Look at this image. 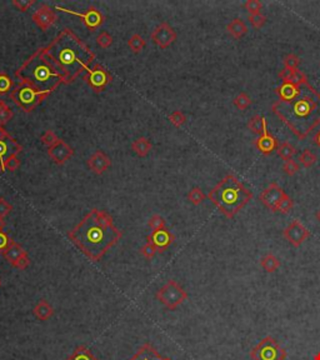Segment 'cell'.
<instances>
[{"mask_svg": "<svg viewBox=\"0 0 320 360\" xmlns=\"http://www.w3.org/2000/svg\"><path fill=\"white\" fill-rule=\"evenodd\" d=\"M13 118V110L10 106L5 103L4 100H0V125H4L11 120Z\"/></svg>", "mask_w": 320, "mask_h": 360, "instance_id": "cell-31", "label": "cell"}, {"mask_svg": "<svg viewBox=\"0 0 320 360\" xmlns=\"http://www.w3.org/2000/svg\"><path fill=\"white\" fill-rule=\"evenodd\" d=\"M33 4H34V0H14L13 1V6H15L19 11L29 10Z\"/></svg>", "mask_w": 320, "mask_h": 360, "instance_id": "cell-48", "label": "cell"}, {"mask_svg": "<svg viewBox=\"0 0 320 360\" xmlns=\"http://www.w3.org/2000/svg\"><path fill=\"white\" fill-rule=\"evenodd\" d=\"M162 360H172L170 358H162Z\"/></svg>", "mask_w": 320, "mask_h": 360, "instance_id": "cell-56", "label": "cell"}, {"mask_svg": "<svg viewBox=\"0 0 320 360\" xmlns=\"http://www.w3.org/2000/svg\"><path fill=\"white\" fill-rule=\"evenodd\" d=\"M272 110L303 140L320 125V93L307 83L290 100H276Z\"/></svg>", "mask_w": 320, "mask_h": 360, "instance_id": "cell-2", "label": "cell"}, {"mask_svg": "<svg viewBox=\"0 0 320 360\" xmlns=\"http://www.w3.org/2000/svg\"><path fill=\"white\" fill-rule=\"evenodd\" d=\"M250 358L253 360H285L286 352L273 336H265L257 347L253 348Z\"/></svg>", "mask_w": 320, "mask_h": 360, "instance_id": "cell-7", "label": "cell"}, {"mask_svg": "<svg viewBox=\"0 0 320 360\" xmlns=\"http://www.w3.org/2000/svg\"><path fill=\"white\" fill-rule=\"evenodd\" d=\"M16 78L23 84L30 85L45 94H50L61 83H65L42 50H38L21 65L16 73Z\"/></svg>", "mask_w": 320, "mask_h": 360, "instance_id": "cell-4", "label": "cell"}, {"mask_svg": "<svg viewBox=\"0 0 320 360\" xmlns=\"http://www.w3.org/2000/svg\"><path fill=\"white\" fill-rule=\"evenodd\" d=\"M284 66H285V69L288 70H296L298 69V66L300 64V59L295 55V54H288V55L284 58Z\"/></svg>", "mask_w": 320, "mask_h": 360, "instance_id": "cell-39", "label": "cell"}, {"mask_svg": "<svg viewBox=\"0 0 320 360\" xmlns=\"http://www.w3.org/2000/svg\"><path fill=\"white\" fill-rule=\"evenodd\" d=\"M13 87V82L10 78L6 74H1L0 73V94H4L11 89Z\"/></svg>", "mask_w": 320, "mask_h": 360, "instance_id": "cell-45", "label": "cell"}, {"mask_svg": "<svg viewBox=\"0 0 320 360\" xmlns=\"http://www.w3.org/2000/svg\"><path fill=\"white\" fill-rule=\"evenodd\" d=\"M151 148H153V145H151L150 140L146 138H144V136L138 138L137 140L133 141V144H132L133 151H134V153L137 154L138 156H140V158H144V156L148 155V154L150 153Z\"/></svg>", "mask_w": 320, "mask_h": 360, "instance_id": "cell-24", "label": "cell"}, {"mask_svg": "<svg viewBox=\"0 0 320 360\" xmlns=\"http://www.w3.org/2000/svg\"><path fill=\"white\" fill-rule=\"evenodd\" d=\"M314 140H315V143H317L318 145L320 146V130L317 133V135L314 136Z\"/></svg>", "mask_w": 320, "mask_h": 360, "instance_id": "cell-52", "label": "cell"}, {"mask_svg": "<svg viewBox=\"0 0 320 360\" xmlns=\"http://www.w3.org/2000/svg\"><path fill=\"white\" fill-rule=\"evenodd\" d=\"M11 138L10 135H9V133L6 132L5 128L3 127V125H0V140H6V139Z\"/></svg>", "mask_w": 320, "mask_h": 360, "instance_id": "cell-51", "label": "cell"}, {"mask_svg": "<svg viewBox=\"0 0 320 360\" xmlns=\"http://www.w3.org/2000/svg\"><path fill=\"white\" fill-rule=\"evenodd\" d=\"M149 228L151 229V231H158V230H162V229L167 228V225H165V220L164 218L160 217V215L155 214L149 219Z\"/></svg>", "mask_w": 320, "mask_h": 360, "instance_id": "cell-34", "label": "cell"}, {"mask_svg": "<svg viewBox=\"0 0 320 360\" xmlns=\"http://www.w3.org/2000/svg\"><path fill=\"white\" fill-rule=\"evenodd\" d=\"M155 297L165 308L169 310H175L188 299V293L175 280H169L156 291Z\"/></svg>", "mask_w": 320, "mask_h": 360, "instance_id": "cell-6", "label": "cell"}, {"mask_svg": "<svg viewBox=\"0 0 320 360\" xmlns=\"http://www.w3.org/2000/svg\"><path fill=\"white\" fill-rule=\"evenodd\" d=\"M48 154L55 164L63 165L74 155V150L69 144H66L64 140L59 139L53 146L48 148Z\"/></svg>", "mask_w": 320, "mask_h": 360, "instance_id": "cell-15", "label": "cell"}, {"mask_svg": "<svg viewBox=\"0 0 320 360\" xmlns=\"http://www.w3.org/2000/svg\"><path fill=\"white\" fill-rule=\"evenodd\" d=\"M84 79L87 80L88 84L93 88L94 90H96V91H101V90L109 84L111 78L110 75H109V73L104 69L103 66L95 65V68H93V69H90L89 68V70L85 73Z\"/></svg>", "mask_w": 320, "mask_h": 360, "instance_id": "cell-12", "label": "cell"}, {"mask_svg": "<svg viewBox=\"0 0 320 360\" xmlns=\"http://www.w3.org/2000/svg\"><path fill=\"white\" fill-rule=\"evenodd\" d=\"M299 169H300L299 164H298V163L293 159L288 160V162L284 163V165H283V170L286 173V174L290 175V177H293L294 174H296V173L299 172Z\"/></svg>", "mask_w": 320, "mask_h": 360, "instance_id": "cell-44", "label": "cell"}, {"mask_svg": "<svg viewBox=\"0 0 320 360\" xmlns=\"http://www.w3.org/2000/svg\"><path fill=\"white\" fill-rule=\"evenodd\" d=\"M251 103H253V101H251L250 96L245 93L238 94L233 100V104L239 109V110H245L248 106L251 105Z\"/></svg>", "mask_w": 320, "mask_h": 360, "instance_id": "cell-33", "label": "cell"}, {"mask_svg": "<svg viewBox=\"0 0 320 360\" xmlns=\"http://www.w3.org/2000/svg\"><path fill=\"white\" fill-rule=\"evenodd\" d=\"M255 146L258 148V150L260 151L264 155H269L273 151L278 149V140H276L269 132H268V128H265L264 132H263L262 135H259V138L254 141Z\"/></svg>", "mask_w": 320, "mask_h": 360, "instance_id": "cell-19", "label": "cell"}, {"mask_svg": "<svg viewBox=\"0 0 320 360\" xmlns=\"http://www.w3.org/2000/svg\"><path fill=\"white\" fill-rule=\"evenodd\" d=\"M208 198L225 217L231 219L251 200L253 193L235 175L229 174L209 191Z\"/></svg>", "mask_w": 320, "mask_h": 360, "instance_id": "cell-5", "label": "cell"}, {"mask_svg": "<svg viewBox=\"0 0 320 360\" xmlns=\"http://www.w3.org/2000/svg\"><path fill=\"white\" fill-rule=\"evenodd\" d=\"M19 167H20V160H19L16 154L9 156L8 159L5 160V169L9 170V172H15V170L19 169Z\"/></svg>", "mask_w": 320, "mask_h": 360, "instance_id": "cell-46", "label": "cell"}, {"mask_svg": "<svg viewBox=\"0 0 320 360\" xmlns=\"http://www.w3.org/2000/svg\"><path fill=\"white\" fill-rule=\"evenodd\" d=\"M29 265H30V259L29 257H28V253H25V254L21 255V257L14 263L13 267L18 270H25Z\"/></svg>", "mask_w": 320, "mask_h": 360, "instance_id": "cell-47", "label": "cell"}, {"mask_svg": "<svg viewBox=\"0 0 320 360\" xmlns=\"http://www.w3.org/2000/svg\"><path fill=\"white\" fill-rule=\"evenodd\" d=\"M32 18L35 24H37L40 29L45 32V30H48L49 28L53 27V25L55 24L58 16H56L55 11H54L50 6L43 4L40 8H38L37 10H35V13L33 14Z\"/></svg>", "mask_w": 320, "mask_h": 360, "instance_id": "cell-14", "label": "cell"}, {"mask_svg": "<svg viewBox=\"0 0 320 360\" xmlns=\"http://www.w3.org/2000/svg\"><path fill=\"white\" fill-rule=\"evenodd\" d=\"M169 122L172 123L175 128H182L183 125L185 124L186 117L183 114L180 110H175L169 115Z\"/></svg>", "mask_w": 320, "mask_h": 360, "instance_id": "cell-37", "label": "cell"}, {"mask_svg": "<svg viewBox=\"0 0 320 360\" xmlns=\"http://www.w3.org/2000/svg\"><path fill=\"white\" fill-rule=\"evenodd\" d=\"M249 21L251 23V25L254 28H257V29H259V28H263L265 25V23H267V16L263 15L262 13L259 14H251V15L248 16Z\"/></svg>", "mask_w": 320, "mask_h": 360, "instance_id": "cell-41", "label": "cell"}, {"mask_svg": "<svg viewBox=\"0 0 320 360\" xmlns=\"http://www.w3.org/2000/svg\"><path fill=\"white\" fill-rule=\"evenodd\" d=\"M10 241L11 239L9 238L8 234L4 233V231H0V254H3L5 252V249L8 248Z\"/></svg>", "mask_w": 320, "mask_h": 360, "instance_id": "cell-50", "label": "cell"}, {"mask_svg": "<svg viewBox=\"0 0 320 360\" xmlns=\"http://www.w3.org/2000/svg\"><path fill=\"white\" fill-rule=\"evenodd\" d=\"M25 253L27 252H25L24 248H23L20 244L16 243V241H14V240H11L10 244L8 245V248L5 249V252L3 253V255H4V258H5V260H8V262L13 265L14 263H15L16 260L21 257V255L25 254Z\"/></svg>", "mask_w": 320, "mask_h": 360, "instance_id": "cell-22", "label": "cell"}, {"mask_svg": "<svg viewBox=\"0 0 320 360\" xmlns=\"http://www.w3.org/2000/svg\"><path fill=\"white\" fill-rule=\"evenodd\" d=\"M21 151V145L16 143L14 138H9L6 140H0V173L5 170V160L9 156Z\"/></svg>", "mask_w": 320, "mask_h": 360, "instance_id": "cell-18", "label": "cell"}, {"mask_svg": "<svg viewBox=\"0 0 320 360\" xmlns=\"http://www.w3.org/2000/svg\"><path fill=\"white\" fill-rule=\"evenodd\" d=\"M128 46L134 54H139L146 46V43L141 35L133 34L130 39L128 40Z\"/></svg>", "mask_w": 320, "mask_h": 360, "instance_id": "cell-28", "label": "cell"}, {"mask_svg": "<svg viewBox=\"0 0 320 360\" xmlns=\"http://www.w3.org/2000/svg\"><path fill=\"white\" fill-rule=\"evenodd\" d=\"M0 286H1V280H0Z\"/></svg>", "mask_w": 320, "mask_h": 360, "instance_id": "cell-57", "label": "cell"}, {"mask_svg": "<svg viewBox=\"0 0 320 360\" xmlns=\"http://www.w3.org/2000/svg\"><path fill=\"white\" fill-rule=\"evenodd\" d=\"M151 40L160 49H167L177 40V33L168 23H160L151 33Z\"/></svg>", "mask_w": 320, "mask_h": 360, "instance_id": "cell-10", "label": "cell"}, {"mask_svg": "<svg viewBox=\"0 0 320 360\" xmlns=\"http://www.w3.org/2000/svg\"><path fill=\"white\" fill-rule=\"evenodd\" d=\"M33 313H34V315L37 316L38 319H39V320L45 321V320H49V319L53 316L54 309H53V307H51V305L46 302V300L42 299V300H39V303H38L37 305H35L34 309H33Z\"/></svg>", "mask_w": 320, "mask_h": 360, "instance_id": "cell-21", "label": "cell"}, {"mask_svg": "<svg viewBox=\"0 0 320 360\" xmlns=\"http://www.w3.org/2000/svg\"><path fill=\"white\" fill-rule=\"evenodd\" d=\"M173 241H174V236L167 228L158 231H151V234L146 236V243L153 244L158 253L165 252L172 245Z\"/></svg>", "mask_w": 320, "mask_h": 360, "instance_id": "cell-16", "label": "cell"}, {"mask_svg": "<svg viewBox=\"0 0 320 360\" xmlns=\"http://www.w3.org/2000/svg\"><path fill=\"white\" fill-rule=\"evenodd\" d=\"M68 238L90 262L95 263L120 240L122 231L108 213L93 209L68 233Z\"/></svg>", "mask_w": 320, "mask_h": 360, "instance_id": "cell-1", "label": "cell"}, {"mask_svg": "<svg viewBox=\"0 0 320 360\" xmlns=\"http://www.w3.org/2000/svg\"><path fill=\"white\" fill-rule=\"evenodd\" d=\"M40 140H42L43 145L50 148V146H53L54 144L59 140V138L56 136V134L53 132V130H46V132L42 135Z\"/></svg>", "mask_w": 320, "mask_h": 360, "instance_id": "cell-38", "label": "cell"}, {"mask_svg": "<svg viewBox=\"0 0 320 360\" xmlns=\"http://www.w3.org/2000/svg\"><path fill=\"white\" fill-rule=\"evenodd\" d=\"M285 191L280 188L276 183H272L267 189H264L262 194H260L259 199L262 200L263 204L270 209L272 212H276V207H278L279 201L284 196Z\"/></svg>", "mask_w": 320, "mask_h": 360, "instance_id": "cell-13", "label": "cell"}, {"mask_svg": "<svg viewBox=\"0 0 320 360\" xmlns=\"http://www.w3.org/2000/svg\"><path fill=\"white\" fill-rule=\"evenodd\" d=\"M11 209L13 208H11V205L9 204L8 201L5 199L0 198V218H5L6 215L10 214Z\"/></svg>", "mask_w": 320, "mask_h": 360, "instance_id": "cell-49", "label": "cell"}, {"mask_svg": "<svg viewBox=\"0 0 320 360\" xmlns=\"http://www.w3.org/2000/svg\"><path fill=\"white\" fill-rule=\"evenodd\" d=\"M289 84H293V85H296V87H300V85H304L307 84L308 79L307 77H305L304 73H302L300 70H293L291 72V75H290V79H289Z\"/></svg>", "mask_w": 320, "mask_h": 360, "instance_id": "cell-35", "label": "cell"}, {"mask_svg": "<svg viewBox=\"0 0 320 360\" xmlns=\"http://www.w3.org/2000/svg\"><path fill=\"white\" fill-rule=\"evenodd\" d=\"M284 236L286 240L294 246V248H299L305 240L310 236V231L305 228L304 225L299 220H294L290 224L284 229Z\"/></svg>", "mask_w": 320, "mask_h": 360, "instance_id": "cell-9", "label": "cell"}, {"mask_svg": "<svg viewBox=\"0 0 320 360\" xmlns=\"http://www.w3.org/2000/svg\"><path fill=\"white\" fill-rule=\"evenodd\" d=\"M42 53L65 83L75 80L83 72L87 73L89 64L94 60L93 51L69 29L59 33L46 48L42 49Z\"/></svg>", "mask_w": 320, "mask_h": 360, "instance_id": "cell-3", "label": "cell"}, {"mask_svg": "<svg viewBox=\"0 0 320 360\" xmlns=\"http://www.w3.org/2000/svg\"><path fill=\"white\" fill-rule=\"evenodd\" d=\"M260 265H262V268L267 273H274L280 267V260L272 253H268L267 255H264L260 259Z\"/></svg>", "mask_w": 320, "mask_h": 360, "instance_id": "cell-26", "label": "cell"}, {"mask_svg": "<svg viewBox=\"0 0 320 360\" xmlns=\"http://www.w3.org/2000/svg\"><path fill=\"white\" fill-rule=\"evenodd\" d=\"M140 253H141V255L145 258V259L150 260V259H153L154 257H155L156 253H158V250H156V248L153 245V244L145 243V245L141 246Z\"/></svg>", "mask_w": 320, "mask_h": 360, "instance_id": "cell-43", "label": "cell"}, {"mask_svg": "<svg viewBox=\"0 0 320 360\" xmlns=\"http://www.w3.org/2000/svg\"><path fill=\"white\" fill-rule=\"evenodd\" d=\"M4 226H5V220L4 218H0V231H3Z\"/></svg>", "mask_w": 320, "mask_h": 360, "instance_id": "cell-53", "label": "cell"}, {"mask_svg": "<svg viewBox=\"0 0 320 360\" xmlns=\"http://www.w3.org/2000/svg\"><path fill=\"white\" fill-rule=\"evenodd\" d=\"M248 128L251 130L253 133L258 135H262L264 129L267 128V120H265L264 117L262 115H254L253 118H250L248 122Z\"/></svg>", "mask_w": 320, "mask_h": 360, "instance_id": "cell-27", "label": "cell"}, {"mask_svg": "<svg viewBox=\"0 0 320 360\" xmlns=\"http://www.w3.org/2000/svg\"><path fill=\"white\" fill-rule=\"evenodd\" d=\"M46 95L48 94L40 93V91H38L35 88L30 87V85L20 83V85L13 90L11 99L21 109H24L25 111H32Z\"/></svg>", "mask_w": 320, "mask_h": 360, "instance_id": "cell-8", "label": "cell"}, {"mask_svg": "<svg viewBox=\"0 0 320 360\" xmlns=\"http://www.w3.org/2000/svg\"><path fill=\"white\" fill-rule=\"evenodd\" d=\"M293 207H294L293 199L285 193L283 198H281V200L279 201L278 207H276V212H280L283 213V214H288V213H290V210L293 209Z\"/></svg>", "mask_w": 320, "mask_h": 360, "instance_id": "cell-32", "label": "cell"}, {"mask_svg": "<svg viewBox=\"0 0 320 360\" xmlns=\"http://www.w3.org/2000/svg\"><path fill=\"white\" fill-rule=\"evenodd\" d=\"M244 8L248 10L249 15H251V14H259L260 10L263 9V4L260 3L259 0H248L244 4Z\"/></svg>", "mask_w": 320, "mask_h": 360, "instance_id": "cell-42", "label": "cell"}, {"mask_svg": "<svg viewBox=\"0 0 320 360\" xmlns=\"http://www.w3.org/2000/svg\"><path fill=\"white\" fill-rule=\"evenodd\" d=\"M227 30L234 39H240L248 33V27L241 19L236 18L227 25Z\"/></svg>", "mask_w": 320, "mask_h": 360, "instance_id": "cell-23", "label": "cell"}, {"mask_svg": "<svg viewBox=\"0 0 320 360\" xmlns=\"http://www.w3.org/2000/svg\"><path fill=\"white\" fill-rule=\"evenodd\" d=\"M299 160L305 168H310L315 164V162H317V156H315L314 153H312L310 150L305 149V150L300 154Z\"/></svg>", "mask_w": 320, "mask_h": 360, "instance_id": "cell-36", "label": "cell"}, {"mask_svg": "<svg viewBox=\"0 0 320 360\" xmlns=\"http://www.w3.org/2000/svg\"><path fill=\"white\" fill-rule=\"evenodd\" d=\"M66 360H99L95 355L91 353L89 348L85 345H79L74 349V352L66 358Z\"/></svg>", "mask_w": 320, "mask_h": 360, "instance_id": "cell-25", "label": "cell"}, {"mask_svg": "<svg viewBox=\"0 0 320 360\" xmlns=\"http://www.w3.org/2000/svg\"><path fill=\"white\" fill-rule=\"evenodd\" d=\"M87 164L94 174L101 175L110 168L111 160L105 153H103L101 150H96L95 153H93L89 156Z\"/></svg>", "mask_w": 320, "mask_h": 360, "instance_id": "cell-17", "label": "cell"}, {"mask_svg": "<svg viewBox=\"0 0 320 360\" xmlns=\"http://www.w3.org/2000/svg\"><path fill=\"white\" fill-rule=\"evenodd\" d=\"M314 360H320V352H319V353H317V354H315Z\"/></svg>", "mask_w": 320, "mask_h": 360, "instance_id": "cell-54", "label": "cell"}, {"mask_svg": "<svg viewBox=\"0 0 320 360\" xmlns=\"http://www.w3.org/2000/svg\"><path fill=\"white\" fill-rule=\"evenodd\" d=\"M186 198H188V200L190 201L193 205H199L205 200V194L203 193V190H201L200 188L195 186V188H193L190 191H189Z\"/></svg>", "mask_w": 320, "mask_h": 360, "instance_id": "cell-30", "label": "cell"}, {"mask_svg": "<svg viewBox=\"0 0 320 360\" xmlns=\"http://www.w3.org/2000/svg\"><path fill=\"white\" fill-rule=\"evenodd\" d=\"M276 151H278V155L280 156L281 159L285 160V162L293 159V156L295 155V153H296L295 148H294L290 143H288V141H285V143H281L280 145L278 146V149H276Z\"/></svg>", "mask_w": 320, "mask_h": 360, "instance_id": "cell-29", "label": "cell"}, {"mask_svg": "<svg viewBox=\"0 0 320 360\" xmlns=\"http://www.w3.org/2000/svg\"><path fill=\"white\" fill-rule=\"evenodd\" d=\"M317 219H318V222L320 223V209L317 212Z\"/></svg>", "mask_w": 320, "mask_h": 360, "instance_id": "cell-55", "label": "cell"}, {"mask_svg": "<svg viewBox=\"0 0 320 360\" xmlns=\"http://www.w3.org/2000/svg\"><path fill=\"white\" fill-rule=\"evenodd\" d=\"M96 43H98V45L101 49H108L113 44V37L108 32H101L96 37Z\"/></svg>", "mask_w": 320, "mask_h": 360, "instance_id": "cell-40", "label": "cell"}, {"mask_svg": "<svg viewBox=\"0 0 320 360\" xmlns=\"http://www.w3.org/2000/svg\"><path fill=\"white\" fill-rule=\"evenodd\" d=\"M130 360H162V357L150 343H145L139 348Z\"/></svg>", "mask_w": 320, "mask_h": 360, "instance_id": "cell-20", "label": "cell"}, {"mask_svg": "<svg viewBox=\"0 0 320 360\" xmlns=\"http://www.w3.org/2000/svg\"><path fill=\"white\" fill-rule=\"evenodd\" d=\"M58 10L64 11V13H68V14H72V15L78 16L83 20V23L85 24V27L90 30H95L103 24L104 18L101 15L100 11L95 8H89L88 10H85V13H77V11H73L69 10V9H65L63 6H56Z\"/></svg>", "mask_w": 320, "mask_h": 360, "instance_id": "cell-11", "label": "cell"}]
</instances>
